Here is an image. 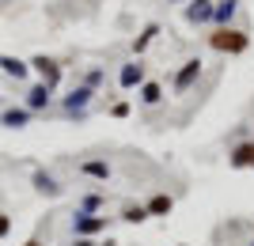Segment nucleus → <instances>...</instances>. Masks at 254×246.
<instances>
[{"instance_id":"1","label":"nucleus","mask_w":254,"mask_h":246,"mask_svg":"<svg viewBox=\"0 0 254 246\" xmlns=\"http://www.w3.org/2000/svg\"><path fill=\"white\" fill-rule=\"evenodd\" d=\"M209 46L216 49V53L239 57V53H247V46H251V34L239 31V27H216V31L209 34Z\"/></svg>"},{"instance_id":"2","label":"nucleus","mask_w":254,"mask_h":246,"mask_svg":"<svg viewBox=\"0 0 254 246\" xmlns=\"http://www.w3.org/2000/svg\"><path fill=\"white\" fill-rule=\"evenodd\" d=\"M72 231H76V239H95L99 231H106V216L76 212V216H72Z\"/></svg>"},{"instance_id":"3","label":"nucleus","mask_w":254,"mask_h":246,"mask_svg":"<svg viewBox=\"0 0 254 246\" xmlns=\"http://www.w3.org/2000/svg\"><path fill=\"white\" fill-rule=\"evenodd\" d=\"M228 167L232 171H254V140H243L228 151Z\"/></svg>"},{"instance_id":"4","label":"nucleus","mask_w":254,"mask_h":246,"mask_svg":"<svg viewBox=\"0 0 254 246\" xmlns=\"http://www.w3.org/2000/svg\"><path fill=\"white\" fill-rule=\"evenodd\" d=\"M31 68H34L38 76H42V84H46V87H57V84H61V64L53 61V57L38 53V57L31 61Z\"/></svg>"},{"instance_id":"5","label":"nucleus","mask_w":254,"mask_h":246,"mask_svg":"<svg viewBox=\"0 0 254 246\" xmlns=\"http://www.w3.org/2000/svg\"><path fill=\"white\" fill-rule=\"evenodd\" d=\"M197 76H201V61H197V57H190V61L175 72V91H179V95H182V91H190V87L197 84Z\"/></svg>"},{"instance_id":"6","label":"nucleus","mask_w":254,"mask_h":246,"mask_svg":"<svg viewBox=\"0 0 254 246\" xmlns=\"http://www.w3.org/2000/svg\"><path fill=\"white\" fill-rule=\"evenodd\" d=\"M212 8H216V0H190L186 4V23H212Z\"/></svg>"},{"instance_id":"7","label":"nucleus","mask_w":254,"mask_h":246,"mask_svg":"<svg viewBox=\"0 0 254 246\" xmlns=\"http://www.w3.org/2000/svg\"><path fill=\"white\" fill-rule=\"evenodd\" d=\"M91 95H95V87H87V84H84V87H76V91H68L61 106L68 110V114H84V106L91 102Z\"/></svg>"},{"instance_id":"8","label":"nucleus","mask_w":254,"mask_h":246,"mask_svg":"<svg viewBox=\"0 0 254 246\" xmlns=\"http://www.w3.org/2000/svg\"><path fill=\"white\" fill-rule=\"evenodd\" d=\"M118 84L126 87V91L140 87V84H144V64H140V61H129V64H122V72H118Z\"/></svg>"},{"instance_id":"9","label":"nucleus","mask_w":254,"mask_h":246,"mask_svg":"<svg viewBox=\"0 0 254 246\" xmlns=\"http://www.w3.org/2000/svg\"><path fill=\"white\" fill-rule=\"evenodd\" d=\"M50 98H53V87H46V84H34L31 91H27V110H46L50 106Z\"/></svg>"},{"instance_id":"10","label":"nucleus","mask_w":254,"mask_h":246,"mask_svg":"<svg viewBox=\"0 0 254 246\" xmlns=\"http://www.w3.org/2000/svg\"><path fill=\"white\" fill-rule=\"evenodd\" d=\"M235 8H239V0H216V8H212V23H216V27H232Z\"/></svg>"},{"instance_id":"11","label":"nucleus","mask_w":254,"mask_h":246,"mask_svg":"<svg viewBox=\"0 0 254 246\" xmlns=\"http://www.w3.org/2000/svg\"><path fill=\"white\" fill-rule=\"evenodd\" d=\"M0 125H8V129H23V125H31V110L27 106H11L0 114Z\"/></svg>"},{"instance_id":"12","label":"nucleus","mask_w":254,"mask_h":246,"mask_svg":"<svg viewBox=\"0 0 254 246\" xmlns=\"http://www.w3.org/2000/svg\"><path fill=\"white\" fill-rule=\"evenodd\" d=\"M31 182H34V190L46 193V197H61V186H57V178H53V174L34 171V174H31Z\"/></svg>"},{"instance_id":"13","label":"nucleus","mask_w":254,"mask_h":246,"mask_svg":"<svg viewBox=\"0 0 254 246\" xmlns=\"http://www.w3.org/2000/svg\"><path fill=\"white\" fill-rule=\"evenodd\" d=\"M144 208H148V216H171V208H175V197H171V193H152Z\"/></svg>"},{"instance_id":"14","label":"nucleus","mask_w":254,"mask_h":246,"mask_svg":"<svg viewBox=\"0 0 254 246\" xmlns=\"http://www.w3.org/2000/svg\"><path fill=\"white\" fill-rule=\"evenodd\" d=\"M80 174L106 182V178H110V163H106V159H84V163H80Z\"/></svg>"},{"instance_id":"15","label":"nucleus","mask_w":254,"mask_h":246,"mask_svg":"<svg viewBox=\"0 0 254 246\" xmlns=\"http://www.w3.org/2000/svg\"><path fill=\"white\" fill-rule=\"evenodd\" d=\"M140 102H144V106H159V102H163V87H159L156 80H144V84H140Z\"/></svg>"},{"instance_id":"16","label":"nucleus","mask_w":254,"mask_h":246,"mask_svg":"<svg viewBox=\"0 0 254 246\" xmlns=\"http://www.w3.org/2000/svg\"><path fill=\"white\" fill-rule=\"evenodd\" d=\"M0 68H4L8 76H15V80H23V76L31 72V64L19 61V57H0Z\"/></svg>"},{"instance_id":"17","label":"nucleus","mask_w":254,"mask_h":246,"mask_svg":"<svg viewBox=\"0 0 254 246\" xmlns=\"http://www.w3.org/2000/svg\"><path fill=\"white\" fill-rule=\"evenodd\" d=\"M156 34H159V23H148V27H144V31L133 38V53H144V49H148V42L156 38Z\"/></svg>"},{"instance_id":"18","label":"nucleus","mask_w":254,"mask_h":246,"mask_svg":"<svg viewBox=\"0 0 254 246\" xmlns=\"http://www.w3.org/2000/svg\"><path fill=\"white\" fill-rule=\"evenodd\" d=\"M122 220H126V224H144V220H148V208H144V204H126V208H122Z\"/></svg>"},{"instance_id":"19","label":"nucleus","mask_w":254,"mask_h":246,"mask_svg":"<svg viewBox=\"0 0 254 246\" xmlns=\"http://www.w3.org/2000/svg\"><path fill=\"white\" fill-rule=\"evenodd\" d=\"M103 208V197L99 193H87V197H80V212H99Z\"/></svg>"},{"instance_id":"20","label":"nucleus","mask_w":254,"mask_h":246,"mask_svg":"<svg viewBox=\"0 0 254 246\" xmlns=\"http://www.w3.org/2000/svg\"><path fill=\"white\" fill-rule=\"evenodd\" d=\"M8 231H11V216H4V212H0V239L8 235Z\"/></svg>"},{"instance_id":"21","label":"nucleus","mask_w":254,"mask_h":246,"mask_svg":"<svg viewBox=\"0 0 254 246\" xmlns=\"http://www.w3.org/2000/svg\"><path fill=\"white\" fill-rule=\"evenodd\" d=\"M110 114H114V118H126V114H129V102H114V110H110Z\"/></svg>"},{"instance_id":"22","label":"nucleus","mask_w":254,"mask_h":246,"mask_svg":"<svg viewBox=\"0 0 254 246\" xmlns=\"http://www.w3.org/2000/svg\"><path fill=\"white\" fill-rule=\"evenodd\" d=\"M72 246H99V243H95V239H76Z\"/></svg>"},{"instance_id":"23","label":"nucleus","mask_w":254,"mask_h":246,"mask_svg":"<svg viewBox=\"0 0 254 246\" xmlns=\"http://www.w3.org/2000/svg\"><path fill=\"white\" fill-rule=\"evenodd\" d=\"M23 246H42V239H27V243H23Z\"/></svg>"},{"instance_id":"24","label":"nucleus","mask_w":254,"mask_h":246,"mask_svg":"<svg viewBox=\"0 0 254 246\" xmlns=\"http://www.w3.org/2000/svg\"><path fill=\"white\" fill-rule=\"evenodd\" d=\"M171 4H179V0H171Z\"/></svg>"}]
</instances>
